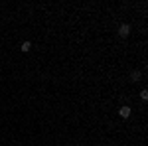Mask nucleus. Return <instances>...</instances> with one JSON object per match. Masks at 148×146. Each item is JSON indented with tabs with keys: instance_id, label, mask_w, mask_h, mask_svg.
Here are the masks:
<instances>
[{
	"instance_id": "obj_1",
	"label": "nucleus",
	"mask_w": 148,
	"mask_h": 146,
	"mask_svg": "<svg viewBox=\"0 0 148 146\" xmlns=\"http://www.w3.org/2000/svg\"><path fill=\"white\" fill-rule=\"evenodd\" d=\"M128 34H130V26H128V24H121V28H119V36H121V38H126Z\"/></svg>"
},
{
	"instance_id": "obj_2",
	"label": "nucleus",
	"mask_w": 148,
	"mask_h": 146,
	"mask_svg": "<svg viewBox=\"0 0 148 146\" xmlns=\"http://www.w3.org/2000/svg\"><path fill=\"white\" fill-rule=\"evenodd\" d=\"M130 111H132L130 107H126V105H123V107L119 109V114H121L123 119H128V117H130Z\"/></svg>"
},
{
	"instance_id": "obj_3",
	"label": "nucleus",
	"mask_w": 148,
	"mask_h": 146,
	"mask_svg": "<svg viewBox=\"0 0 148 146\" xmlns=\"http://www.w3.org/2000/svg\"><path fill=\"white\" fill-rule=\"evenodd\" d=\"M20 49H22L24 53H26V51H30V49H32V44H30V42H24V44L20 45Z\"/></svg>"
},
{
	"instance_id": "obj_4",
	"label": "nucleus",
	"mask_w": 148,
	"mask_h": 146,
	"mask_svg": "<svg viewBox=\"0 0 148 146\" xmlns=\"http://www.w3.org/2000/svg\"><path fill=\"white\" fill-rule=\"evenodd\" d=\"M130 79H132V81H138V79H140V71H132V73H130Z\"/></svg>"
},
{
	"instance_id": "obj_5",
	"label": "nucleus",
	"mask_w": 148,
	"mask_h": 146,
	"mask_svg": "<svg viewBox=\"0 0 148 146\" xmlns=\"http://www.w3.org/2000/svg\"><path fill=\"white\" fill-rule=\"evenodd\" d=\"M140 99H142V101H148V91L146 89L140 91Z\"/></svg>"
}]
</instances>
